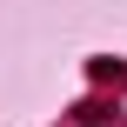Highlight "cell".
I'll use <instances>...</instances> for the list:
<instances>
[]
</instances>
